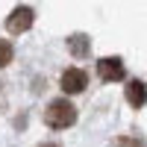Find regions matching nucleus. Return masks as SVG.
Wrapping results in <instances>:
<instances>
[{"label":"nucleus","mask_w":147,"mask_h":147,"mask_svg":"<svg viewBox=\"0 0 147 147\" xmlns=\"http://www.w3.org/2000/svg\"><path fill=\"white\" fill-rule=\"evenodd\" d=\"M68 47H71V53L74 56H85L88 53V38H85V35H74V38H68Z\"/></svg>","instance_id":"6"},{"label":"nucleus","mask_w":147,"mask_h":147,"mask_svg":"<svg viewBox=\"0 0 147 147\" xmlns=\"http://www.w3.org/2000/svg\"><path fill=\"white\" fill-rule=\"evenodd\" d=\"M12 56H15V50H12V44L6 38H0V68H6L12 62Z\"/></svg>","instance_id":"7"},{"label":"nucleus","mask_w":147,"mask_h":147,"mask_svg":"<svg viewBox=\"0 0 147 147\" xmlns=\"http://www.w3.org/2000/svg\"><path fill=\"white\" fill-rule=\"evenodd\" d=\"M30 27H32V9H30V6H18V9L9 15V21H6V30H9L12 35L27 32Z\"/></svg>","instance_id":"4"},{"label":"nucleus","mask_w":147,"mask_h":147,"mask_svg":"<svg viewBox=\"0 0 147 147\" xmlns=\"http://www.w3.org/2000/svg\"><path fill=\"white\" fill-rule=\"evenodd\" d=\"M127 103L136 106V109H141V106L147 103V85H144L141 80H132V82L127 85Z\"/></svg>","instance_id":"5"},{"label":"nucleus","mask_w":147,"mask_h":147,"mask_svg":"<svg viewBox=\"0 0 147 147\" xmlns=\"http://www.w3.org/2000/svg\"><path fill=\"white\" fill-rule=\"evenodd\" d=\"M38 147H62V144H53V141H47V144H38Z\"/></svg>","instance_id":"9"},{"label":"nucleus","mask_w":147,"mask_h":147,"mask_svg":"<svg viewBox=\"0 0 147 147\" xmlns=\"http://www.w3.org/2000/svg\"><path fill=\"white\" fill-rule=\"evenodd\" d=\"M97 77H100L103 82H118L124 80V62H121L118 56H106L97 62Z\"/></svg>","instance_id":"2"},{"label":"nucleus","mask_w":147,"mask_h":147,"mask_svg":"<svg viewBox=\"0 0 147 147\" xmlns=\"http://www.w3.org/2000/svg\"><path fill=\"white\" fill-rule=\"evenodd\" d=\"M59 82H62L65 94H80V91H85V85H88V77H85V71H80V68H68Z\"/></svg>","instance_id":"3"},{"label":"nucleus","mask_w":147,"mask_h":147,"mask_svg":"<svg viewBox=\"0 0 147 147\" xmlns=\"http://www.w3.org/2000/svg\"><path fill=\"white\" fill-rule=\"evenodd\" d=\"M112 147H147V144L138 141V138H132V136H121L118 141H112Z\"/></svg>","instance_id":"8"},{"label":"nucleus","mask_w":147,"mask_h":147,"mask_svg":"<svg viewBox=\"0 0 147 147\" xmlns=\"http://www.w3.org/2000/svg\"><path fill=\"white\" fill-rule=\"evenodd\" d=\"M74 121H77V106H74L68 97H59V100H50L44 109V124L53 129H68Z\"/></svg>","instance_id":"1"}]
</instances>
